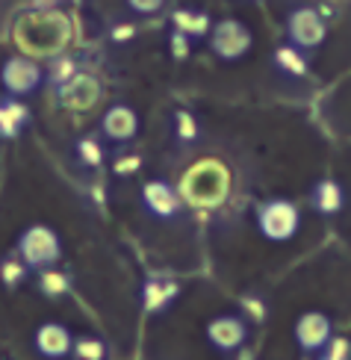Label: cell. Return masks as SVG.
<instances>
[{
    "label": "cell",
    "instance_id": "obj_16",
    "mask_svg": "<svg viewBox=\"0 0 351 360\" xmlns=\"http://www.w3.org/2000/svg\"><path fill=\"white\" fill-rule=\"evenodd\" d=\"M319 204H322L325 210H333V207L340 204V192L333 189V184H325L322 186V198H319Z\"/></svg>",
    "mask_w": 351,
    "mask_h": 360
},
{
    "label": "cell",
    "instance_id": "obj_17",
    "mask_svg": "<svg viewBox=\"0 0 351 360\" xmlns=\"http://www.w3.org/2000/svg\"><path fill=\"white\" fill-rule=\"evenodd\" d=\"M127 4L136 9V12H142V15H148V12H157L160 6H162V0H127Z\"/></svg>",
    "mask_w": 351,
    "mask_h": 360
},
{
    "label": "cell",
    "instance_id": "obj_14",
    "mask_svg": "<svg viewBox=\"0 0 351 360\" xmlns=\"http://www.w3.org/2000/svg\"><path fill=\"white\" fill-rule=\"evenodd\" d=\"M27 118V110L18 107V103H0V133L4 136H12V133H18V127L24 124Z\"/></svg>",
    "mask_w": 351,
    "mask_h": 360
},
{
    "label": "cell",
    "instance_id": "obj_15",
    "mask_svg": "<svg viewBox=\"0 0 351 360\" xmlns=\"http://www.w3.org/2000/svg\"><path fill=\"white\" fill-rule=\"evenodd\" d=\"M177 27L180 30H186V33H204V18H201V15H189V12H177Z\"/></svg>",
    "mask_w": 351,
    "mask_h": 360
},
{
    "label": "cell",
    "instance_id": "obj_4",
    "mask_svg": "<svg viewBox=\"0 0 351 360\" xmlns=\"http://www.w3.org/2000/svg\"><path fill=\"white\" fill-rule=\"evenodd\" d=\"M21 251H24V257L33 263V266L53 263L59 257V239L48 228H30L21 236Z\"/></svg>",
    "mask_w": 351,
    "mask_h": 360
},
{
    "label": "cell",
    "instance_id": "obj_6",
    "mask_svg": "<svg viewBox=\"0 0 351 360\" xmlns=\"http://www.w3.org/2000/svg\"><path fill=\"white\" fill-rule=\"evenodd\" d=\"M98 95H101V86L91 74H74L63 86V92H59V101H63L68 110H89V107H95Z\"/></svg>",
    "mask_w": 351,
    "mask_h": 360
},
{
    "label": "cell",
    "instance_id": "obj_12",
    "mask_svg": "<svg viewBox=\"0 0 351 360\" xmlns=\"http://www.w3.org/2000/svg\"><path fill=\"white\" fill-rule=\"evenodd\" d=\"M210 337H212V342H216V346L234 349L236 342L245 337V331H242V325H239L236 319H216V322L210 325Z\"/></svg>",
    "mask_w": 351,
    "mask_h": 360
},
{
    "label": "cell",
    "instance_id": "obj_18",
    "mask_svg": "<svg viewBox=\"0 0 351 360\" xmlns=\"http://www.w3.org/2000/svg\"><path fill=\"white\" fill-rule=\"evenodd\" d=\"M80 154L89 160V162H101V151L95 142H80Z\"/></svg>",
    "mask_w": 351,
    "mask_h": 360
},
{
    "label": "cell",
    "instance_id": "obj_1",
    "mask_svg": "<svg viewBox=\"0 0 351 360\" xmlns=\"http://www.w3.org/2000/svg\"><path fill=\"white\" fill-rule=\"evenodd\" d=\"M71 39V24L63 12H33L24 15L15 27V41L21 44L27 53L48 56L56 53Z\"/></svg>",
    "mask_w": 351,
    "mask_h": 360
},
{
    "label": "cell",
    "instance_id": "obj_5",
    "mask_svg": "<svg viewBox=\"0 0 351 360\" xmlns=\"http://www.w3.org/2000/svg\"><path fill=\"white\" fill-rule=\"evenodd\" d=\"M248 44H251V36L239 21H222L216 27V33H212V48H216V53L224 59L242 56L248 51Z\"/></svg>",
    "mask_w": 351,
    "mask_h": 360
},
{
    "label": "cell",
    "instance_id": "obj_11",
    "mask_svg": "<svg viewBox=\"0 0 351 360\" xmlns=\"http://www.w3.org/2000/svg\"><path fill=\"white\" fill-rule=\"evenodd\" d=\"M142 195H145V204L154 210V213H160V216H169V213H174V210H177L174 192L165 184H145Z\"/></svg>",
    "mask_w": 351,
    "mask_h": 360
},
{
    "label": "cell",
    "instance_id": "obj_8",
    "mask_svg": "<svg viewBox=\"0 0 351 360\" xmlns=\"http://www.w3.org/2000/svg\"><path fill=\"white\" fill-rule=\"evenodd\" d=\"M136 112L130 107H113L103 115V136L113 142H125L136 133Z\"/></svg>",
    "mask_w": 351,
    "mask_h": 360
},
{
    "label": "cell",
    "instance_id": "obj_19",
    "mask_svg": "<svg viewBox=\"0 0 351 360\" xmlns=\"http://www.w3.org/2000/svg\"><path fill=\"white\" fill-rule=\"evenodd\" d=\"M172 51H174L177 56L186 53V41H183V36H172Z\"/></svg>",
    "mask_w": 351,
    "mask_h": 360
},
{
    "label": "cell",
    "instance_id": "obj_2",
    "mask_svg": "<svg viewBox=\"0 0 351 360\" xmlns=\"http://www.w3.org/2000/svg\"><path fill=\"white\" fill-rule=\"evenodd\" d=\"M224 184H227V174L219 162H198V166L186 174L183 180V192L189 195L192 204H216L224 198Z\"/></svg>",
    "mask_w": 351,
    "mask_h": 360
},
{
    "label": "cell",
    "instance_id": "obj_10",
    "mask_svg": "<svg viewBox=\"0 0 351 360\" xmlns=\"http://www.w3.org/2000/svg\"><path fill=\"white\" fill-rule=\"evenodd\" d=\"M36 346H39V352H44L48 357H63L65 352H68V346H71V337H68V331L63 325H42L39 328V334H36Z\"/></svg>",
    "mask_w": 351,
    "mask_h": 360
},
{
    "label": "cell",
    "instance_id": "obj_3",
    "mask_svg": "<svg viewBox=\"0 0 351 360\" xmlns=\"http://www.w3.org/2000/svg\"><path fill=\"white\" fill-rule=\"evenodd\" d=\"M0 83L6 86V92L12 95H27L42 83V71L33 59L27 56H15L4 63V71H0Z\"/></svg>",
    "mask_w": 351,
    "mask_h": 360
},
{
    "label": "cell",
    "instance_id": "obj_13",
    "mask_svg": "<svg viewBox=\"0 0 351 360\" xmlns=\"http://www.w3.org/2000/svg\"><path fill=\"white\" fill-rule=\"evenodd\" d=\"M328 328H325V319L316 316V313H310V316H304L301 325H298V340L304 342V346H319V342L325 340Z\"/></svg>",
    "mask_w": 351,
    "mask_h": 360
},
{
    "label": "cell",
    "instance_id": "obj_7",
    "mask_svg": "<svg viewBox=\"0 0 351 360\" xmlns=\"http://www.w3.org/2000/svg\"><path fill=\"white\" fill-rule=\"evenodd\" d=\"M295 224H298V213H295V207H289V204H272L263 210V231L274 239H283L295 231Z\"/></svg>",
    "mask_w": 351,
    "mask_h": 360
},
{
    "label": "cell",
    "instance_id": "obj_9",
    "mask_svg": "<svg viewBox=\"0 0 351 360\" xmlns=\"http://www.w3.org/2000/svg\"><path fill=\"white\" fill-rule=\"evenodd\" d=\"M289 33H293V39L298 44L310 48V44H316L319 39H322V21H319L316 12L301 9V12L293 15V21H289Z\"/></svg>",
    "mask_w": 351,
    "mask_h": 360
}]
</instances>
